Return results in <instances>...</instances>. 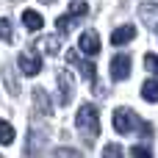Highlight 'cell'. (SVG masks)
Wrapping results in <instances>:
<instances>
[{
  "instance_id": "obj_1",
  "label": "cell",
  "mask_w": 158,
  "mask_h": 158,
  "mask_svg": "<svg viewBox=\"0 0 158 158\" xmlns=\"http://www.w3.org/2000/svg\"><path fill=\"white\" fill-rule=\"evenodd\" d=\"M114 131H117V133H133V131H139L144 139L153 136V125L144 122V119H142L136 111H131V108H117V111H114Z\"/></svg>"
},
{
  "instance_id": "obj_2",
  "label": "cell",
  "mask_w": 158,
  "mask_h": 158,
  "mask_svg": "<svg viewBox=\"0 0 158 158\" xmlns=\"http://www.w3.org/2000/svg\"><path fill=\"white\" fill-rule=\"evenodd\" d=\"M75 125H78V131H81L86 139H97V136H100V119H97V108H94L92 103L81 106V108H78V117H75Z\"/></svg>"
},
{
  "instance_id": "obj_3",
  "label": "cell",
  "mask_w": 158,
  "mask_h": 158,
  "mask_svg": "<svg viewBox=\"0 0 158 158\" xmlns=\"http://www.w3.org/2000/svg\"><path fill=\"white\" fill-rule=\"evenodd\" d=\"M131 69H133V58H131L128 53H117V56L111 58V78H114V81L131 78Z\"/></svg>"
},
{
  "instance_id": "obj_4",
  "label": "cell",
  "mask_w": 158,
  "mask_h": 158,
  "mask_svg": "<svg viewBox=\"0 0 158 158\" xmlns=\"http://www.w3.org/2000/svg\"><path fill=\"white\" fill-rule=\"evenodd\" d=\"M19 69L28 78L39 75L42 72V56H36V53H19Z\"/></svg>"
},
{
  "instance_id": "obj_5",
  "label": "cell",
  "mask_w": 158,
  "mask_h": 158,
  "mask_svg": "<svg viewBox=\"0 0 158 158\" xmlns=\"http://www.w3.org/2000/svg\"><path fill=\"white\" fill-rule=\"evenodd\" d=\"M58 92H61V106H69V103H72V94H75L72 72H67V69L58 72Z\"/></svg>"
},
{
  "instance_id": "obj_6",
  "label": "cell",
  "mask_w": 158,
  "mask_h": 158,
  "mask_svg": "<svg viewBox=\"0 0 158 158\" xmlns=\"http://www.w3.org/2000/svg\"><path fill=\"white\" fill-rule=\"evenodd\" d=\"M78 47L86 53V56H97L100 53V36L94 31H83L81 39H78Z\"/></svg>"
},
{
  "instance_id": "obj_7",
  "label": "cell",
  "mask_w": 158,
  "mask_h": 158,
  "mask_svg": "<svg viewBox=\"0 0 158 158\" xmlns=\"http://www.w3.org/2000/svg\"><path fill=\"white\" fill-rule=\"evenodd\" d=\"M139 17H142V22H144L150 31L158 33V3H142V6H139Z\"/></svg>"
},
{
  "instance_id": "obj_8",
  "label": "cell",
  "mask_w": 158,
  "mask_h": 158,
  "mask_svg": "<svg viewBox=\"0 0 158 158\" xmlns=\"http://www.w3.org/2000/svg\"><path fill=\"white\" fill-rule=\"evenodd\" d=\"M133 39H136V28H133V25H119V28L111 33V44H114V47H122V44L133 42Z\"/></svg>"
},
{
  "instance_id": "obj_9",
  "label": "cell",
  "mask_w": 158,
  "mask_h": 158,
  "mask_svg": "<svg viewBox=\"0 0 158 158\" xmlns=\"http://www.w3.org/2000/svg\"><path fill=\"white\" fill-rule=\"evenodd\" d=\"M67 58H69V64H78V67H81V72H83V78H86V81H92V83H94V78H97L94 72H97V69H94V64H92V61H83V58L78 56V50H69V53H67Z\"/></svg>"
},
{
  "instance_id": "obj_10",
  "label": "cell",
  "mask_w": 158,
  "mask_h": 158,
  "mask_svg": "<svg viewBox=\"0 0 158 158\" xmlns=\"http://www.w3.org/2000/svg\"><path fill=\"white\" fill-rule=\"evenodd\" d=\"M22 22H25L28 31H42V25H44L42 14H36L33 8H25V11H22Z\"/></svg>"
},
{
  "instance_id": "obj_11",
  "label": "cell",
  "mask_w": 158,
  "mask_h": 158,
  "mask_svg": "<svg viewBox=\"0 0 158 158\" xmlns=\"http://www.w3.org/2000/svg\"><path fill=\"white\" fill-rule=\"evenodd\" d=\"M36 47H39L42 53H58V47H61V33H58V36H42V39L36 42Z\"/></svg>"
},
{
  "instance_id": "obj_12",
  "label": "cell",
  "mask_w": 158,
  "mask_h": 158,
  "mask_svg": "<svg viewBox=\"0 0 158 158\" xmlns=\"http://www.w3.org/2000/svg\"><path fill=\"white\" fill-rule=\"evenodd\" d=\"M33 106H36V111L39 114H50V100H47V92L44 89H33Z\"/></svg>"
},
{
  "instance_id": "obj_13",
  "label": "cell",
  "mask_w": 158,
  "mask_h": 158,
  "mask_svg": "<svg viewBox=\"0 0 158 158\" xmlns=\"http://www.w3.org/2000/svg\"><path fill=\"white\" fill-rule=\"evenodd\" d=\"M142 97L147 100V103H158V81H144L142 83Z\"/></svg>"
},
{
  "instance_id": "obj_14",
  "label": "cell",
  "mask_w": 158,
  "mask_h": 158,
  "mask_svg": "<svg viewBox=\"0 0 158 158\" xmlns=\"http://www.w3.org/2000/svg\"><path fill=\"white\" fill-rule=\"evenodd\" d=\"M0 144H3V147L14 144V128H11V122H6V119H0Z\"/></svg>"
},
{
  "instance_id": "obj_15",
  "label": "cell",
  "mask_w": 158,
  "mask_h": 158,
  "mask_svg": "<svg viewBox=\"0 0 158 158\" xmlns=\"http://www.w3.org/2000/svg\"><path fill=\"white\" fill-rule=\"evenodd\" d=\"M86 11H89V6H86L83 0H75V3H69V17L81 19V17H86Z\"/></svg>"
},
{
  "instance_id": "obj_16",
  "label": "cell",
  "mask_w": 158,
  "mask_h": 158,
  "mask_svg": "<svg viewBox=\"0 0 158 158\" xmlns=\"http://www.w3.org/2000/svg\"><path fill=\"white\" fill-rule=\"evenodd\" d=\"M3 75H6V83H8V92H11V94H19V86H17V81H14V69L6 67Z\"/></svg>"
},
{
  "instance_id": "obj_17",
  "label": "cell",
  "mask_w": 158,
  "mask_h": 158,
  "mask_svg": "<svg viewBox=\"0 0 158 158\" xmlns=\"http://www.w3.org/2000/svg\"><path fill=\"white\" fill-rule=\"evenodd\" d=\"M103 158H122V147L114 144V142L106 144V147H103Z\"/></svg>"
},
{
  "instance_id": "obj_18",
  "label": "cell",
  "mask_w": 158,
  "mask_h": 158,
  "mask_svg": "<svg viewBox=\"0 0 158 158\" xmlns=\"http://www.w3.org/2000/svg\"><path fill=\"white\" fill-rule=\"evenodd\" d=\"M131 156L133 158H153V150H147L144 144H136V147H131Z\"/></svg>"
},
{
  "instance_id": "obj_19",
  "label": "cell",
  "mask_w": 158,
  "mask_h": 158,
  "mask_svg": "<svg viewBox=\"0 0 158 158\" xmlns=\"http://www.w3.org/2000/svg\"><path fill=\"white\" fill-rule=\"evenodd\" d=\"M144 67H147L153 75H158V56L156 53H147V56H144Z\"/></svg>"
},
{
  "instance_id": "obj_20",
  "label": "cell",
  "mask_w": 158,
  "mask_h": 158,
  "mask_svg": "<svg viewBox=\"0 0 158 158\" xmlns=\"http://www.w3.org/2000/svg\"><path fill=\"white\" fill-rule=\"evenodd\" d=\"M56 158H83L78 150H72V147H58L56 150Z\"/></svg>"
},
{
  "instance_id": "obj_21",
  "label": "cell",
  "mask_w": 158,
  "mask_h": 158,
  "mask_svg": "<svg viewBox=\"0 0 158 158\" xmlns=\"http://www.w3.org/2000/svg\"><path fill=\"white\" fill-rule=\"evenodd\" d=\"M0 39L3 42H11V22L8 19H0Z\"/></svg>"
},
{
  "instance_id": "obj_22",
  "label": "cell",
  "mask_w": 158,
  "mask_h": 158,
  "mask_svg": "<svg viewBox=\"0 0 158 158\" xmlns=\"http://www.w3.org/2000/svg\"><path fill=\"white\" fill-rule=\"evenodd\" d=\"M42 3H47V6H50V3H53V0H42Z\"/></svg>"
}]
</instances>
